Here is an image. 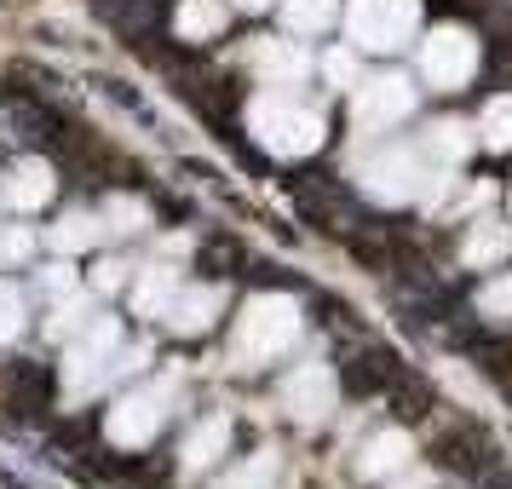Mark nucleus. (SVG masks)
Segmentation results:
<instances>
[{
  "label": "nucleus",
  "instance_id": "nucleus-4",
  "mask_svg": "<svg viewBox=\"0 0 512 489\" xmlns=\"http://www.w3.org/2000/svg\"><path fill=\"white\" fill-rule=\"evenodd\" d=\"M484 489H512V472H489V484Z\"/></svg>",
  "mask_w": 512,
  "mask_h": 489
},
{
  "label": "nucleus",
  "instance_id": "nucleus-1",
  "mask_svg": "<svg viewBox=\"0 0 512 489\" xmlns=\"http://www.w3.org/2000/svg\"><path fill=\"white\" fill-rule=\"evenodd\" d=\"M443 466H455V472H495V438L489 432H478V426H461V432H449L443 438Z\"/></svg>",
  "mask_w": 512,
  "mask_h": 489
},
{
  "label": "nucleus",
  "instance_id": "nucleus-3",
  "mask_svg": "<svg viewBox=\"0 0 512 489\" xmlns=\"http://www.w3.org/2000/svg\"><path fill=\"white\" fill-rule=\"evenodd\" d=\"M484 369L501 380V392L512 397V340H489L484 346Z\"/></svg>",
  "mask_w": 512,
  "mask_h": 489
},
{
  "label": "nucleus",
  "instance_id": "nucleus-2",
  "mask_svg": "<svg viewBox=\"0 0 512 489\" xmlns=\"http://www.w3.org/2000/svg\"><path fill=\"white\" fill-rule=\"evenodd\" d=\"M426 409H432V392H426L420 380H403V386H397V420H420Z\"/></svg>",
  "mask_w": 512,
  "mask_h": 489
}]
</instances>
